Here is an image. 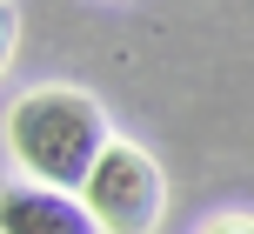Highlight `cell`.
<instances>
[{"label": "cell", "mask_w": 254, "mask_h": 234, "mask_svg": "<svg viewBox=\"0 0 254 234\" xmlns=\"http://www.w3.org/2000/svg\"><path fill=\"white\" fill-rule=\"evenodd\" d=\"M7 54H13V7L0 0V67H7Z\"/></svg>", "instance_id": "277c9868"}, {"label": "cell", "mask_w": 254, "mask_h": 234, "mask_svg": "<svg viewBox=\"0 0 254 234\" xmlns=\"http://www.w3.org/2000/svg\"><path fill=\"white\" fill-rule=\"evenodd\" d=\"M0 234H94V214L61 187H7L0 194Z\"/></svg>", "instance_id": "3957f363"}, {"label": "cell", "mask_w": 254, "mask_h": 234, "mask_svg": "<svg viewBox=\"0 0 254 234\" xmlns=\"http://www.w3.org/2000/svg\"><path fill=\"white\" fill-rule=\"evenodd\" d=\"M80 208L94 214L101 234H154V221H161V168L140 147L114 141L101 154V168L87 174V187H80Z\"/></svg>", "instance_id": "7a4b0ae2"}, {"label": "cell", "mask_w": 254, "mask_h": 234, "mask_svg": "<svg viewBox=\"0 0 254 234\" xmlns=\"http://www.w3.org/2000/svg\"><path fill=\"white\" fill-rule=\"evenodd\" d=\"M214 234H254V228H248V221H221Z\"/></svg>", "instance_id": "5b68a950"}, {"label": "cell", "mask_w": 254, "mask_h": 234, "mask_svg": "<svg viewBox=\"0 0 254 234\" xmlns=\"http://www.w3.org/2000/svg\"><path fill=\"white\" fill-rule=\"evenodd\" d=\"M7 147H13L20 168H34L40 187L74 194V187H87V174L101 168V154L114 141H107V114L87 101V94L34 87V94H20L13 114H7Z\"/></svg>", "instance_id": "6da1fadb"}]
</instances>
